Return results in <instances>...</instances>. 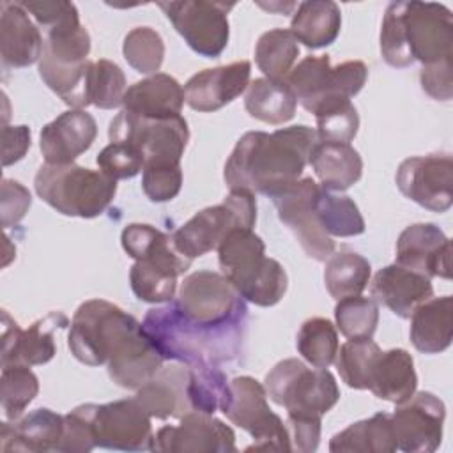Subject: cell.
I'll return each instance as SVG.
<instances>
[{
  "label": "cell",
  "mask_w": 453,
  "mask_h": 453,
  "mask_svg": "<svg viewBox=\"0 0 453 453\" xmlns=\"http://www.w3.org/2000/svg\"><path fill=\"white\" fill-rule=\"evenodd\" d=\"M317 142V131L303 124L274 133L248 131L237 140L225 163V184L228 189L273 198L301 179Z\"/></svg>",
  "instance_id": "6da1fadb"
},
{
  "label": "cell",
  "mask_w": 453,
  "mask_h": 453,
  "mask_svg": "<svg viewBox=\"0 0 453 453\" xmlns=\"http://www.w3.org/2000/svg\"><path fill=\"white\" fill-rule=\"evenodd\" d=\"M380 53L391 67L451 60L453 14L435 2H391L380 27Z\"/></svg>",
  "instance_id": "7a4b0ae2"
},
{
  "label": "cell",
  "mask_w": 453,
  "mask_h": 453,
  "mask_svg": "<svg viewBox=\"0 0 453 453\" xmlns=\"http://www.w3.org/2000/svg\"><path fill=\"white\" fill-rule=\"evenodd\" d=\"M142 327L163 359L186 365H219L242 352L246 326L207 329L188 320L173 301L150 308Z\"/></svg>",
  "instance_id": "3957f363"
},
{
  "label": "cell",
  "mask_w": 453,
  "mask_h": 453,
  "mask_svg": "<svg viewBox=\"0 0 453 453\" xmlns=\"http://www.w3.org/2000/svg\"><path fill=\"white\" fill-rule=\"evenodd\" d=\"M44 35L39 76L67 106L76 110L90 106L87 97L90 35L80 23L76 5L60 21L44 28Z\"/></svg>",
  "instance_id": "277c9868"
},
{
  "label": "cell",
  "mask_w": 453,
  "mask_h": 453,
  "mask_svg": "<svg viewBox=\"0 0 453 453\" xmlns=\"http://www.w3.org/2000/svg\"><path fill=\"white\" fill-rule=\"evenodd\" d=\"M218 262L221 274L244 301L267 308L280 303L287 292L283 265L265 257V244L253 228L232 230L218 246Z\"/></svg>",
  "instance_id": "5b68a950"
},
{
  "label": "cell",
  "mask_w": 453,
  "mask_h": 453,
  "mask_svg": "<svg viewBox=\"0 0 453 453\" xmlns=\"http://www.w3.org/2000/svg\"><path fill=\"white\" fill-rule=\"evenodd\" d=\"M34 188L37 196L57 212L71 218H97L113 202L117 180L101 170L76 163L41 165Z\"/></svg>",
  "instance_id": "8992f818"
},
{
  "label": "cell",
  "mask_w": 453,
  "mask_h": 453,
  "mask_svg": "<svg viewBox=\"0 0 453 453\" xmlns=\"http://www.w3.org/2000/svg\"><path fill=\"white\" fill-rule=\"evenodd\" d=\"M264 382L269 398L288 416L322 418L340 400V388L327 368H308L296 357L276 363Z\"/></svg>",
  "instance_id": "52a82bcc"
},
{
  "label": "cell",
  "mask_w": 453,
  "mask_h": 453,
  "mask_svg": "<svg viewBox=\"0 0 453 453\" xmlns=\"http://www.w3.org/2000/svg\"><path fill=\"white\" fill-rule=\"evenodd\" d=\"M257 221L255 195L230 189L221 203L198 211L172 234L175 248L189 260L218 250L221 241L235 228H253Z\"/></svg>",
  "instance_id": "ba28073f"
},
{
  "label": "cell",
  "mask_w": 453,
  "mask_h": 453,
  "mask_svg": "<svg viewBox=\"0 0 453 453\" xmlns=\"http://www.w3.org/2000/svg\"><path fill=\"white\" fill-rule=\"evenodd\" d=\"M173 303L188 320L207 329L246 326V303L221 273L188 274Z\"/></svg>",
  "instance_id": "9c48e42d"
},
{
  "label": "cell",
  "mask_w": 453,
  "mask_h": 453,
  "mask_svg": "<svg viewBox=\"0 0 453 453\" xmlns=\"http://www.w3.org/2000/svg\"><path fill=\"white\" fill-rule=\"evenodd\" d=\"M235 426L253 437L246 451H292L283 419L267 403V391L257 379L241 375L230 380V393L219 409Z\"/></svg>",
  "instance_id": "30bf717a"
},
{
  "label": "cell",
  "mask_w": 453,
  "mask_h": 453,
  "mask_svg": "<svg viewBox=\"0 0 453 453\" xmlns=\"http://www.w3.org/2000/svg\"><path fill=\"white\" fill-rule=\"evenodd\" d=\"M368 67L361 60L331 65L327 55H308L287 74L285 83L310 113L331 99H350L365 87Z\"/></svg>",
  "instance_id": "8fae6325"
},
{
  "label": "cell",
  "mask_w": 453,
  "mask_h": 453,
  "mask_svg": "<svg viewBox=\"0 0 453 453\" xmlns=\"http://www.w3.org/2000/svg\"><path fill=\"white\" fill-rule=\"evenodd\" d=\"M110 142L129 143L143 156V166L180 165L189 142L188 122L182 115L170 119H143L120 111L108 127Z\"/></svg>",
  "instance_id": "7c38bea8"
},
{
  "label": "cell",
  "mask_w": 453,
  "mask_h": 453,
  "mask_svg": "<svg viewBox=\"0 0 453 453\" xmlns=\"http://www.w3.org/2000/svg\"><path fill=\"white\" fill-rule=\"evenodd\" d=\"M138 320L104 299L81 303L71 320L67 345L71 354L83 365H106L115 342Z\"/></svg>",
  "instance_id": "4fadbf2b"
},
{
  "label": "cell",
  "mask_w": 453,
  "mask_h": 453,
  "mask_svg": "<svg viewBox=\"0 0 453 453\" xmlns=\"http://www.w3.org/2000/svg\"><path fill=\"white\" fill-rule=\"evenodd\" d=\"M234 5L235 4L205 0L157 4L186 44L205 58H216L226 48L230 37L228 11L234 9Z\"/></svg>",
  "instance_id": "5bb4252c"
},
{
  "label": "cell",
  "mask_w": 453,
  "mask_h": 453,
  "mask_svg": "<svg viewBox=\"0 0 453 453\" xmlns=\"http://www.w3.org/2000/svg\"><path fill=\"white\" fill-rule=\"evenodd\" d=\"M96 448L119 451H152L150 416L136 398L110 403H88Z\"/></svg>",
  "instance_id": "9a60e30c"
},
{
  "label": "cell",
  "mask_w": 453,
  "mask_h": 453,
  "mask_svg": "<svg viewBox=\"0 0 453 453\" xmlns=\"http://www.w3.org/2000/svg\"><path fill=\"white\" fill-rule=\"evenodd\" d=\"M319 188L320 186L311 177H304L271 200L278 211L280 221L292 230L304 253L317 262H324L333 255L334 241L324 232L313 209Z\"/></svg>",
  "instance_id": "2e32d148"
},
{
  "label": "cell",
  "mask_w": 453,
  "mask_h": 453,
  "mask_svg": "<svg viewBox=\"0 0 453 453\" xmlns=\"http://www.w3.org/2000/svg\"><path fill=\"white\" fill-rule=\"evenodd\" d=\"M391 418V430L396 449L405 453H432L442 441L446 407L434 393H414L396 409Z\"/></svg>",
  "instance_id": "e0dca14e"
},
{
  "label": "cell",
  "mask_w": 453,
  "mask_h": 453,
  "mask_svg": "<svg viewBox=\"0 0 453 453\" xmlns=\"http://www.w3.org/2000/svg\"><path fill=\"white\" fill-rule=\"evenodd\" d=\"M396 186L418 205L446 212L453 203V159L449 154L407 157L396 170Z\"/></svg>",
  "instance_id": "ac0fdd59"
},
{
  "label": "cell",
  "mask_w": 453,
  "mask_h": 453,
  "mask_svg": "<svg viewBox=\"0 0 453 453\" xmlns=\"http://www.w3.org/2000/svg\"><path fill=\"white\" fill-rule=\"evenodd\" d=\"M134 398L150 418L180 419L196 412V372L193 365L161 366L157 373L136 389Z\"/></svg>",
  "instance_id": "d6986e66"
},
{
  "label": "cell",
  "mask_w": 453,
  "mask_h": 453,
  "mask_svg": "<svg viewBox=\"0 0 453 453\" xmlns=\"http://www.w3.org/2000/svg\"><path fill=\"white\" fill-rule=\"evenodd\" d=\"M152 451L166 453H235V434L212 414L191 412L179 425L161 426L154 434Z\"/></svg>",
  "instance_id": "ffe728a7"
},
{
  "label": "cell",
  "mask_w": 453,
  "mask_h": 453,
  "mask_svg": "<svg viewBox=\"0 0 453 453\" xmlns=\"http://www.w3.org/2000/svg\"><path fill=\"white\" fill-rule=\"evenodd\" d=\"M71 326L62 311H50L28 329H21L4 310L2 311V366H37L57 354L55 333Z\"/></svg>",
  "instance_id": "44dd1931"
},
{
  "label": "cell",
  "mask_w": 453,
  "mask_h": 453,
  "mask_svg": "<svg viewBox=\"0 0 453 453\" xmlns=\"http://www.w3.org/2000/svg\"><path fill=\"white\" fill-rule=\"evenodd\" d=\"M426 278H451V241L434 223L409 225L396 241V262Z\"/></svg>",
  "instance_id": "7402d4cb"
},
{
  "label": "cell",
  "mask_w": 453,
  "mask_h": 453,
  "mask_svg": "<svg viewBox=\"0 0 453 453\" xmlns=\"http://www.w3.org/2000/svg\"><path fill=\"white\" fill-rule=\"evenodd\" d=\"M163 356L145 334L142 322L129 327L110 350L106 366L110 379L126 389H138L163 366Z\"/></svg>",
  "instance_id": "603a6c76"
},
{
  "label": "cell",
  "mask_w": 453,
  "mask_h": 453,
  "mask_svg": "<svg viewBox=\"0 0 453 453\" xmlns=\"http://www.w3.org/2000/svg\"><path fill=\"white\" fill-rule=\"evenodd\" d=\"M251 64L232 62L193 74L184 85V103L195 111H216L237 99L250 85Z\"/></svg>",
  "instance_id": "cb8c5ba5"
},
{
  "label": "cell",
  "mask_w": 453,
  "mask_h": 453,
  "mask_svg": "<svg viewBox=\"0 0 453 453\" xmlns=\"http://www.w3.org/2000/svg\"><path fill=\"white\" fill-rule=\"evenodd\" d=\"M97 136V124L85 110L71 108L46 124L39 147L48 165H67L90 149Z\"/></svg>",
  "instance_id": "d4e9b609"
},
{
  "label": "cell",
  "mask_w": 453,
  "mask_h": 453,
  "mask_svg": "<svg viewBox=\"0 0 453 453\" xmlns=\"http://www.w3.org/2000/svg\"><path fill=\"white\" fill-rule=\"evenodd\" d=\"M41 28L30 19L19 2L0 4V55L2 67L19 69L39 62L42 55Z\"/></svg>",
  "instance_id": "484cf974"
},
{
  "label": "cell",
  "mask_w": 453,
  "mask_h": 453,
  "mask_svg": "<svg viewBox=\"0 0 453 453\" xmlns=\"http://www.w3.org/2000/svg\"><path fill=\"white\" fill-rule=\"evenodd\" d=\"M372 299L389 308L400 319H411L412 311L434 296L430 278L398 264L379 269L370 283Z\"/></svg>",
  "instance_id": "4316f807"
},
{
  "label": "cell",
  "mask_w": 453,
  "mask_h": 453,
  "mask_svg": "<svg viewBox=\"0 0 453 453\" xmlns=\"http://www.w3.org/2000/svg\"><path fill=\"white\" fill-rule=\"evenodd\" d=\"M189 265L191 260L177 251L156 253L134 260L129 271L131 290L143 303H170L177 290V278L184 274Z\"/></svg>",
  "instance_id": "83f0119b"
},
{
  "label": "cell",
  "mask_w": 453,
  "mask_h": 453,
  "mask_svg": "<svg viewBox=\"0 0 453 453\" xmlns=\"http://www.w3.org/2000/svg\"><path fill=\"white\" fill-rule=\"evenodd\" d=\"M64 432V416L50 409H35L0 426L2 451L46 453L55 451Z\"/></svg>",
  "instance_id": "f1b7e54d"
},
{
  "label": "cell",
  "mask_w": 453,
  "mask_h": 453,
  "mask_svg": "<svg viewBox=\"0 0 453 453\" xmlns=\"http://www.w3.org/2000/svg\"><path fill=\"white\" fill-rule=\"evenodd\" d=\"M184 88L165 73L150 74L127 87L122 106L124 111L143 119H170L182 111Z\"/></svg>",
  "instance_id": "f546056e"
},
{
  "label": "cell",
  "mask_w": 453,
  "mask_h": 453,
  "mask_svg": "<svg viewBox=\"0 0 453 453\" xmlns=\"http://www.w3.org/2000/svg\"><path fill=\"white\" fill-rule=\"evenodd\" d=\"M411 342L423 354H439L451 345L453 299L451 296L430 297L411 315Z\"/></svg>",
  "instance_id": "4dcf8cb0"
},
{
  "label": "cell",
  "mask_w": 453,
  "mask_h": 453,
  "mask_svg": "<svg viewBox=\"0 0 453 453\" xmlns=\"http://www.w3.org/2000/svg\"><path fill=\"white\" fill-rule=\"evenodd\" d=\"M310 165L327 191H345L363 175V159L350 143L319 140L310 154Z\"/></svg>",
  "instance_id": "1f68e13d"
},
{
  "label": "cell",
  "mask_w": 453,
  "mask_h": 453,
  "mask_svg": "<svg viewBox=\"0 0 453 453\" xmlns=\"http://www.w3.org/2000/svg\"><path fill=\"white\" fill-rule=\"evenodd\" d=\"M418 375L412 356L403 349H391L380 352L372 375L368 389L380 400L402 403L416 393Z\"/></svg>",
  "instance_id": "d6a6232c"
},
{
  "label": "cell",
  "mask_w": 453,
  "mask_h": 453,
  "mask_svg": "<svg viewBox=\"0 0 453 453\" xmlns=\"http://www.w3.org/2000/svg\"><path fill=\"white\" fill-rule=\"evenodd\" d=\"M342 28L340 7L331 0L301 2L290 21V32L306 48L319 50L336 41Z\"/></svg>",
  "instance_id": "836d02e7"
},
{
  "label": "cell",
  "mask_w": 453,
  "mask_h": 453,
  "mask_svg": "<svg viewBox=\"0 0 453 453\" xmlns=\"http://www.w3.org/2000/svg\"><path fill=\"white\" fill-rule=\"evenodd\" d=\"M333 453H393L396 442L391 430V418L377 412L368 419L356 421L333 435L329 442Z\"/></svg>",
  "instance_id": "e575fe53"
},
{
  "label": "cell",
  "mask_w": 453,
  "mask_h": 453,
  "mask_svg": "<svg viewBox=\"0 0 453 453\" xmlns=\"http://www.w3.org/2000/svg\"><path fill=\"white\" fill-rule=\"evenodd\" d=\"M244 108L250 117L280 126L296 115L297 99L285 81L257 78L246 88Z\"/></svg>",
  "instance_id": "d590c367"
},
{
  "label": "cell",
  "mask_w": 453,
  "mask_h": 453,
  "mask_svg": "<svg viewBox=\"0 0 453 453\" xmlns=\"http://www.w3.org/2000/svg\"><path fill=\"white\" fill-rule=\"evenodd\" d=\"M313 209L329 237H354L365 232V219L354 200L347 195H336L320 186L313 200Z\"/></svg>",
  "instance_id": "8d00e7d4"
},
{
  "label": "cell",
  "mask_w": 453,
  "mask_h": 453,
  "mask_svg": "<svg viewBox=\"0 0 453 453\" xmlns=\"http://www.w3.org/2000/svg\"><path fill=\"white\" fill-rule=\"evenodd\" d=\"M370 262L354 251L333 253L324 267V283L329 296L336 301L350 296H361L370 283Z\"/></svg>",
  "instance_id": "74e56055"
},
{
  "label": "cell",
  "mask_w": 453,
  "mask_h": 453,
  "mask_svg": "<svg viewBox=\"0 0 453 453\" xmlns=\"http://www.w3.org/2000/svg\"><path fill=\"white\" fill-rule=\"evenodd\" d=\"M297 57V39L287 28H273L264 32L255 46V62L269 80L285 81Z\"/></svg>",
  "instance_id": "f35d334b"
},
{
  "label": "cell",
  "mask_w": 453,
  "mask_h": 453,
  "mask_svg": "<svg viewBox=\"0 0 453 453\" xmlns=\"http://www.w3.org/2000/svg\"><path fill=\"white\" fill-rule=\"evenodd\" d=\"M380 347L372 338L349 340L338 347L334 365L342 380L354 389H368L373 365L380 354Z\"/></svg>",
  "instance_id": "ab89813d"
},
{
  "label": "cell",
  "mask_w": 453,
  "mask_h": 453,
  "mask_svg": "<svg viewBox=\"0 0 453 453\" xmlns=\"http://www.w3.org/2000/svg\"><path fill=\"white\" fill-rule=\"evenodd\" d=\"M299 354L315 368H327L334 363L338 352L336 326L329 319L313 317L301 324L297 333Z\"/></svg>",
  "instance_id": "60d3db41"
},
{
  "label": "cell",
  "mask_w": 453,
  "mask_h": 453,
  "mask_svg": "<svg viewBox=\"0 0 453 453\" xmlns=\"http://www.w3.org/2000/svg\"><path fill=\"white\" fill-rule=\"evenodd\" d=\"M126 76L122 69L106 58L88 64L87 97L88 104L101 110H113L122 104L126 94Z\"/></svg>",
  "instance_id": "b9f144b4"
},
{
  "label": "cell",
  "mask_w": 453,
  "mask_h": 453,
  "mask_svg": "<svg viewBox=\"0 0 453 453\" xmlns=\"http://www.w3.org/2000/svg\"><path fill=\"white\" fill-rule=\"evenodd\" d=\"M39 393V380L30 366L11 365L2 366L0 377V396L2 411L7 421L21 418L23 411Z\"/></svg>",
  "instance_id": "7bdbcfd3"
},
{
  "label": "cell",
  "mask_w": 453,
  "mask_h": 453,
  "mask_svg": "<svg viewBox=\"0 0 453 453\" xmlns=\"http://www.w3.org/2000/svg\"><path fill=\"white\" fill-rule=\"evenodd\" d=\"M317 134L324 142L350 143L359 129V115L350 99H331L317 106Z\"/></svg>",
  "instance_id": "ee69618b"
},
{
  "label": "cell",
  "mask_w": 453,
  "mask_h": 453,
  "mask_svg": "<svg viewBox=\"0 0 453 453\" xmlns=\"http://www.w3.org/2000/svg\"><path fill=\"white\" fill-rule=\"evenodd\" d=\"M338 331L349 340L372 338L379 324V304L372 297L350 296L334 306Z\"/></svg>",
  "instance_id": "f6af8a7d"
},
{
  "label": "cell",
  "mask_w": 453,
  "mask_h": 453,
  "mask_svg": "<svg viewBox=\"0 0 453 453\" xmlns=\"http://www.w3.org/2000/svg\"><path fill=\"white\" fill-rule=\"evenodd\" d=\"M122 53L134 71L156 74L165 58V42L154 28L136 27L124 37Z\"/></svg>",
  "instance_id": "bcb514c9"
},
{
  "label": "cell",
  "mask_w": 453,
  "mask_h": 453,
  "mask_svg": "<svg viewBox=\"0 0 453 453\" xmlns=\"http://www.w3.org/2000/svg\"><path fill=\"white\" fill-rule=\"evenodd\" d=\"M97 166L101 172H104L108 177L119 180V179H131L138 175L140 170H143V156L142 152L129 145L120 142H110L96 157Z\"/></svg>",
  "instance_id": "7dc6e473"
},
{
  "label": "cell",
  "mask_w": 453,
  "mask_h": 453,
  "mask_svg": "<svg viewBox=\"0 0 453 453\" xmlns=\"http://www.w3.org/2000/svg\"><path fill=\"white\" fill-rule=\"evenodd\" d=\"M94 448L96 442L90 425V409L88 403H83L64 416V432L55 451L88 453Z\"/></svg>",
  "instance_id": "c3c4849f"
},
{
  "label": "cell",
  "mask_w": 453,
  "mask_h": 453,
  "mask_svg": "<svg viewBox=\"0 0 453 453\" xmlns=\"http://www.w3.org/2000/svg\"><path fill=\"white\" fill-rule=\"evenodd\" d=\"M142 188L150 202L173 200L182 188V168L180 165H161L143 166Z\"/></svg>",
  "instance_id": "681fc988"
},
{
  "label": "cell",
  "mask_w": 453,
  "mask_h": 453,
  "mask_svg": "<svg viewBox=\"0 0 453 453\" xmlns=\"http://www.w3.org/2000/svg\"><path fill=\"white\" fill-rule=\"evenodd\" d=\"M32 196L25 186H21L18 180L4 179L2 180V198H0V212H2V226L9 228L12 225H18L27 211L30 209Z\"/></svg>",
  "instance_id": "f907efd6"
},
{
  "label": "cell",
  "mask_w": 453,
  "mask_h": 453,
  "mask_svg": "<svg viewBox=\"0 0 453 453\" xmlns=\"http://www.w3.org/2000/svg\"><path fill=\"white\" fill-rule=\"evenodd\" d=\"M421 88L437 101H449L453 96V65L451 60L423 65L419 73Z\"/></svg>",
  "instance_id": "816d5d0a"
},
{
  "label": "cell",
  "mask_w": 453,
  "mask_h": 453,
  "mask_svg": "<svg viewBox=\"0 0 453 453\" xmlns=\"http://www.w3.org/2000/svg\"><path fill=\"white\" fill-rule=\"evenodd\" d=\"M320 421L322 418L287 416V430H288L292 451L311 453L319 448Z\"/></svg>",
  "instance_id": "f5cc1de1"
},
{
  "label": "cell",
  "mask_w": 453,
  "mask_h": 453,
  "mask_svg": "<svg viewBox=\"0 0 453 453\" xmlns=\"http://www.w3.org/2000/svg\"><path fill=\"white\" fill-rule=\"evenodd\" d=\"M30 149V127L4 126L2 127V163L9 166L27 154Z\"/></svg>",
  "instance_id": "db71d44e"
}]
</instances>
